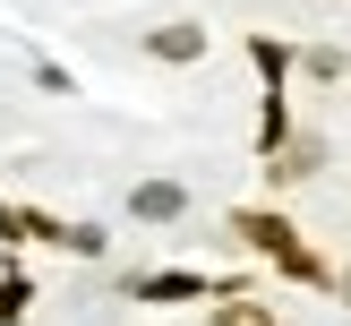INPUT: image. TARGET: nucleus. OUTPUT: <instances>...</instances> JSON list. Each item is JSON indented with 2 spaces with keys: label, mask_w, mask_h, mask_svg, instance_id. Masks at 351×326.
I'll use <instances>...</instances> for the list:
<instances>
[{
  "label": "nucleus",
  "mask_w": 351,
  "mask_h": 326,
  "mask_svg": "<svg viewBox=\"0 0 351 326\" xmlns=\"http://www.w3.org/2000/svg\"><path fill=\"white\" fill-rule=\"evenodd\" d=\"M129 206H137V215H146V223H171V215H180V206H189V198H180V181H146V189H137Z\"/></svg>",
  "instance_id": "nucleus-1"
},
{
  "label": "nucleus",
  "mask_w": 351,
  "mask_h": 326,
  "mask_svg": "<svg viewBox=\"0 0 351 326\" xmlns=\"http://www.w3.org/2000/svg\"><path fill=\"white\" fill-rule=\"evenodd\" d=\"M317 163H326V146H317V137H291V146H283V163H274V181H308Z\"/></svg>",
  "instance_id": "nucleus-2"
},
{
  "label": "nucleus",
  "mask_w": 351,
  "mask_h": 326,
  "mask_svg": "<svg viewBox=\"0 0 351 326\" xmlns=\"http://www.w3.org/2000/svg\"><path fill=\"white\" fill-rule=\"evenodd\" d=\"M154 51H163V60H197L206 34H197V26H163V34H154Z\"/></svg>",
  "instance_id": "nucleus-3"
},
{
  "label": "nucleus",
  "mask_w": 351,
  "mask_h": 326,
  "mask_svg": "<svg viewBox=\"0 0 351 326\" xmlns=\"http://www.w3.org/2000/svg\"><path fill=\"white\" fill-rule=\"evenodd\" d=\"M215 326H274V309H257V301H223Z\"/></svg>",
  "instance_id": "nucleus-4"
},
{
  "label": "nucleus",
  "mask_w": 351,
  "mask_h": 326,
  "mask_svg": "<svg viewBox=\"0 0 351 326\" xmlns=\"http://www.w3.org/2000/svg\"><path fill=\"white\" fill-rule=\"evenodd\" d=\"M343 301H351V266H343Z\"/></svg>",
  "instance_id": "nucleus-5"
}]
</instances>
